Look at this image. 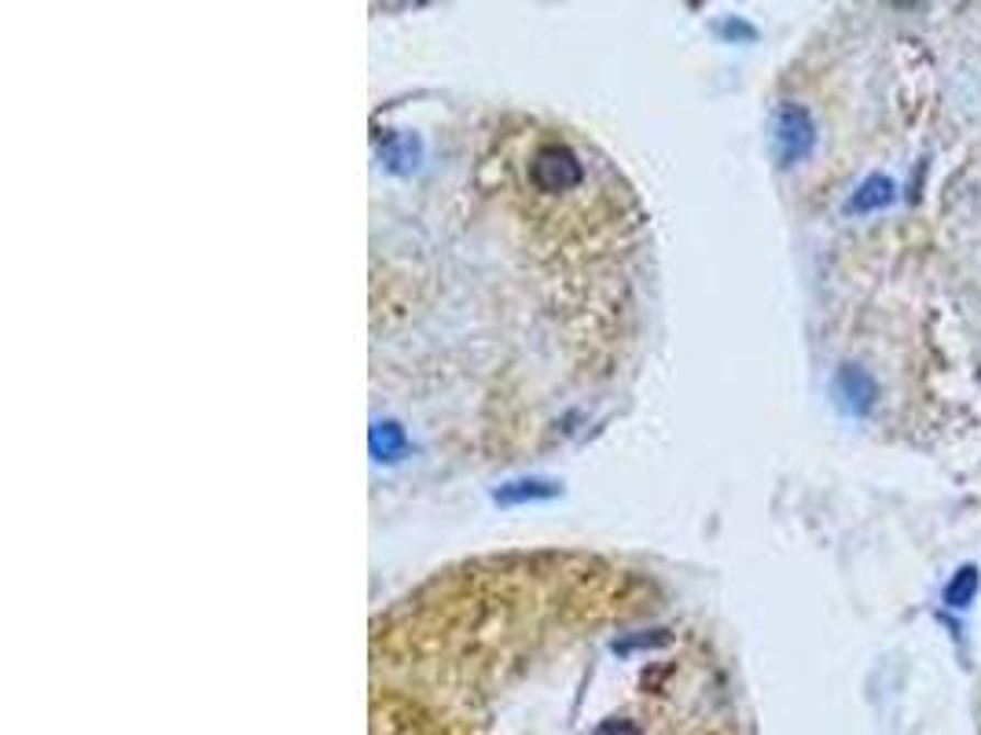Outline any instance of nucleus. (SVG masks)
I'll return each instance as SVG.
<instances>
[{"label":"nucleus","mask_w":981,"mask_h":735,"mask_svg":"<svg viewBox=\"0 0 981 735\" xmlns=\"http://www.w3.org/2000/svg\"><path fill=\"white\" fill-rule=\"evenodd\" d=\"M897 203V181L890 173H868L864 181L853 188L846 199V214L849 217H868V214H882Z\"/></svg>","instance_id":"7ed1b4c3"},{"label":"nucleus","mask_w":981,"mask_h":735,"mask_svg":"<svg viewBox=\"0 0 981 735\" xmlns=\"http://www.w3.org/2000/svg\"><path fill=\"white\" fill-rule=\"evenodd\" d=\"M978 592H981V566L963 563L952 577H948V585L941 592V603L952 607V611H967V607L978 600Z\"/></svg>","instance_id":"20e7f679"},{"label":"nucleus","mask_w":981,"mask_h":735,"mask_svg":"<svg viewBox=\"0 0 981 735\" xmlns=\"http://www.w3.org/2000/svg\"><path fill=\"white\" fill-rule=\"evenodd\" d=\"M835 394L853 416H871V408L879 405V383H875V375L860 364H842L838 368L835 372Z\"/></svg>","instance_id":"f03ea898"},{"label":"nucleus","mask_w":981,"mask_h":735,"mask_svg":"<svg viewBox=\"0 0 981 735\" xmlns=\"http://www.w3.org/2000/svg\"><path fill=\"white\" fill-rule=\"evenodd\" d=\"M816 118H812V111L805 108V103L798 100H783L773 114V151H776V162L783 166V170H794V166L809 162L812 151H816Z\"/></svg>","instance_id":"f257e3e1"}]
</instances>
